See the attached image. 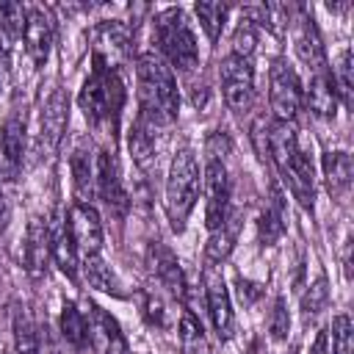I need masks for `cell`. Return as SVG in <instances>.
Returning a JSON list of instances; mask_svg holds the SVG:
<instances>
[{
  "label": "cell",
  "mask_w": 354,
  "mask_h": 354,
  "mask_svg": "<svg viewBox=\"0 0 354 354\" xmlns=\"http://www.w3.org/2000/svg\"><path fill=\"white\" fill-rule=\"evenodd\" d=\"M321 166H324V177H326L329 194L343 196L348 191V185H351V158L346 152H337L335 149V152H326L324 155Z\"/></svg>",
  "instance_id": "26"
},
{
  "label": "cell",
  "mask_w": 354,
  "mask_h": 354,
  "mask_svg": "<svg viewBox=\"0 0 354 354\" xmlns=\"http://www.w3.org/2000/svg\"><path fill=\"white\" fill-rule=\"evenodd\" d=\"M155 124H149L147 119L136 116L133 127H130V136H127V147H130V155H133V163L141 169V171H149L152 163H155Z\"/></svg>",
  "instance_id": "21"
},
{
  "label": "cell",
  "mask_w": 354,
  "mask_h": 354,
  "mask_svg": "<svg viewBox=\"0 0 354 354\" xmlns=\"http://www.w3.org/2000/svg\"><path fill=\"white\" fill-rule=\"evenodd\" d=\"M138 83V116L155 127H166L177 119L180 91L171 66L158 53H141L136 61Z\"/></svg>",
  "instance_id": "1"
},
{
  "label": "cell",
  "mask_w": 354,
  "mask_h": 354,
  "mask_svg": "<svg viewBox=\"0 0 354 354\" xmlns=\"http://www.w3.org/2000/svg\"><path fill=\"white\" fill-rule=\"evenodd\" d=\"M332 354H354V329L348 315H335L332 321Z\"/></svg>",
  "instance_id": "34"
},
{
  "label": "cell",
  "mask_w": 354,
  "mask_h": 354,
  "mask_svg": "<svg viewBox=\"0 0 354 354\" xmlns=\"http://www.w3.org/2000/svg\"><path fill=\"white\" fill-rule=\"evenodd\" d=\"M22 41H25L28 58L36 66H41L47 61V55H50V47H53V19H50V14L44 8H39V6L28 8Z\"/></svg>",
  "instance_id": "14"
},
{
  "label": "cell",
  "mask_w": 354,
  "mask_h": 354,
  "mask_svg": "<svg viewBox=\"0 0 354 354\" xmlns=\"http://www.w3.org/2000/svg\"><path fill=\"white\" fill-rule=\"evenodd\" d=\"M50 227V252H53V260L55 266L75 282L77 279V266H80V254L72 243V235L66 230V218H55Z\"/></svg>",
  "instance_id": "18"
},
{
  "label": "cell",
  "mask_w": 354,
  "mask_h": 354,
  "mask_svg": "<svg viewBox=\"0 0 354 354\" xmlns=\"http://www.w3.org/2000/svg\"><path fill=\"white\" fill-rule=\"evenodd\" d=\"M218 77H221V94L230 111L243 113L252 108L254 102V69L252 61L238 58V55H227L218 66Z\"/></svg>",
  "instance_id": "7"
},
{
  "label": "cell",
  "mask_w": 354,
  "mask_h": 354,
  "mask_svg": "<svg viewBox=\"0 0 354 354\" xmlns=\"http://www.w3.org/2000/svg\"><path fill=\"white\" fill-rule=\"evenodd\" d=\"M202 188H205V224L207 230H216L224 224L230 213V177L221 160L210 158L202 171Z\"/></svg>",
  "instance_id": "10"
},
{
  "label": "cell",
  "mask_w": 354,
  "mask_h": 354,
  "mask_svg": "<svg viewBox=\"0 0 354 354\" xmlns=\"http://www.w3.org/2000/svg\"><path fill=\"white\" fill-rule=\"evenodd\" d=\"M11 329H14V354H39V335L28 313L17 310Z\"/></svg>",
  "instance_id": "30"
},
{
  "label": "cell",
  "mask_w": 354,
  "mask_h": 354,
  "mask_svg": "<svg viewBox=\"0 0 354 354\" xmlns=\"http://www.w3.org/2000/svg\"><path fill=\"white\" fill-rule=\"evenodd\" d=\"M180 351L183 354H210L205 329L188 310L180 315Z\"/></svg>",
  "instance_id": "28"
},
{
  "label": "cell",
  "mask_w": 354,
  "mask_h": 354,
  "mask_svg": "<svg viewBox=\"0 0 354 354\" xmlns=\"http://www.w3.org/2000/svg\"><path fill=\"white\" fill-rule=\"evenodd\" d=\"M326 304H329V285H326V277H318L310 285V290L304 293L301 307H304V313H321V310H326Z\"/></svg>",
  "instance_id": "35"
},
{
  "label": "cell",
  "mask_w": 354,
  "mask_h": 354,
  "mask_svg": "<svg viewBox=\"0 0 354 354\" xmlns=\"http://www.w3.org/2000/svg\"><path fill=\"white\" fill-rule=\"evenodd\" d=\"M69 122V97L64 88H53V94L44 100L41 113H39V133H36V155L50 158L66 130Z\"/></svg>",
  "instance_id": "8"
},
{
  "label": "cell",
  "mask_w": 354,
  "mask_h": 354,
  "mask_svg": "<svg viewBox=\"0 0 354 354\" xmlns=\"http://www.w3.org/2000/svg\"><path fill=\"white\" fill-rule=\"evenodd\" d=\"M25 17H28V8L25 6H19V3H0V30L8 39H19L22 36Z\"/></svg>",
  "instance_id": "33"
},
{
  "label": "cell",
  "mask_w": 354,
  "mask_h": 354,
  "mask_svg": "<svg viewBox=\"0 0 354 354\" xmlns=\"http://www.w3.org/2000/svg\"><path fill=\"white\" fill-rule=\"evenodd\" d=\"M266 158L274 160L277 171L282 174L285 185L290 188V194L299 199V205L304 210H313V199H315V177H313V163L310 155L301 149L299 144V133L293 127V122H268V147H266Z\"/></svg>",
  "instance_id": "2"
},
{
  "label": "cell",
  "mask_w": 354,
  "mask_h": 354,
  "mask_svg": "<svg viewBox=\"0 0 354 354\" xmlns=\"http://www.w3.org/2000/svg\"><path fill=\"white\" fill-rule=\"evenodd\" d=\"M202 279H205V296H207V313H210L213 329L221 340H230L235 332V313H232L227 282H224L221 271H216V266H207Z\"/></svg>",
  "instance_id": "12"
},
{
  "label": "cell",
  "mask_w": 354,
  "mask_h": 354,
  "mask_svg": "<svg viewBox=\"0 0 354 354\" xmlns=\"http://www.w3.org/2000/svg\"><path fill=\"white\" fill-rule=\"evenodd\" d=\"M257 232H260L263 246H271L285 235V205H282V194L277 188L271 191V199L257 218Z\"/></svg>",
  "instance_id": "25"
},
{
  "label": "cell",
  "mask_w": 354,
  "mask_h": 354,
  "mask_svg": "<svg viewBox=\"0 0 354 354\" xmlns=\"http://www.w3.org/2000/svg\"><path fill=\"white\" fill-rule=\"evenodd\" d=\"M8 216H11V210H8V202H6V196L0 194V232L8 227Z\"/></svg>",
  "instance_id": "38"
},
{
  "label": "cell",
  "mask_w": 354,
  "mask_h": 354,
  "mask_svg": "<svg viewBox=\"0 0 354 354\" xmlns=\"http://www.w3.org/2000/svg\"><path fill=\"white\" fill-rule=\"evenodd\" d=\"M290 332V315H288V307H285V299H277L271 313H268V335L274 340H285Z\"/></svg>",
  "instance_id": "36"
},
{
  "label": "cell",
  "mask_w": 354,
  "mask_h": 354,
  "mask_svg": "<svg viewBox=\"0 0 354 354\" xmlns=\"http://www.w3.org/2000/svg\"><path fill=\"white\" fill-rule=\"evenodd\" d=\"M235 238H238V213L230 210L227 218H224V224L216 227V230H210V238L205 243V260H207V266L224 263L230 257L232 246H235Z\"/></svg>",
  "instance_id": "22"
},
{
  "label": "cell",
  "mask_w": 354,
  "mask_h": 354,
  "mask_svg": "<svg viewBox=\"0 0 354 354\" xmlns=\"http://www.w3.org/2000/svg\"><path fill=\"white\" fill-rule=\"evenodd\" d=\"M304 100L310 105V111L318 119H332L337 111V94L332 86V75L329 72H318L310 77V86L304 88Z\"/></svg>",
  "instance_id": "20"
},
{
  "label": "cell",
  "mask_w": 354,
  "mask_h": 354,
  "mask_svg": "<svg viewBox=\"0 0 354 354\" xmlns=\"http://www.w3.org/2000/svg\"><path fill=\"white\" fill-rule=\"evenodd\" d=\"M25 152V122L14 113L0 127V163L8 174H17Z\"/></svg>",
  "instance_id": "19"
},
{
  "label": "cell",
  "mask_w": 354,
  "mask_h": 354,
  "mask_svg": "<svg viewBox=\"0 0 354 354\" xmlns=\"http://www.w3.org/2000/svg\"><path fill=\"white\" fill-rule=\"evenodd\" d=\"M69 169H72V185H75L77 202H86L88 205V196L94 194V169H97V163L91 160V152L83 144H77L72 149Z\"/></svg>",
  "instance_id": "23"
},
{
  "label": "cell",
  "mask_w": 354,
  "mask_h": 354,
  "mask_svg": "<svg viewBox=\"0 0 354 354\" xmlns=\"http://www.w3.org/2000/svg\"><path fill=\"white\" fill-rule=\"evenodd\" d=\"M61 335L72 348H86L88 337H86V313L75 304V301H64L61 307Z\"/></svg>",
  "instance_id": "27"
},
{
  "label": "cell",
  "mask_w": 354,
  "mask_h": 354,
  "mask_svg": "<svg viewBox=\"0 0 354 354\" xmlns=\"http://www.w3.org/2000/svg\"><path fill=\"white\" fill-rule=\"evenodd\" d=\"M80 111L83 116L94 124V127H111L116 130L119 124V113H122V105H124V83L119 77V72L94 55V69L91 75L83 80V88H80Z\"/></svg>",
  "instance_id": "3"
},
{
  "label": "cell",
  "mask_w": 354,
  "mask_h": 354,
  "mask_svg": "<svg viewBox=\"0 0 354 354\" xmlns=\"http://www.w3.org/2000/svg\"><path fill=\"white\" fill-rule=\"evenodd\" d=\"M199 163H196V155L183 147L174 152L171 158V166H169V177H166V216H169V224L174 232H183L185 230V221L196 205V196H199Z\"/></svg>",
  "instance_id": "5"
},
{
  "label": "cell",
  "mask_w": 354,
  "mask_h": 354,
  "mask_svg": "<svg viewBox=\"0 0 354 354\" xmlns=\"http://www.w3.org/2000/svg\"><path fill=\"white\" fill-rule=\"evenodd\" d=\"M94 191L105 199L108 210H113L116 216H122L130 205V199L124 194V185H122V171H119V160H116L113 149H100V155H97Z\"/></svg>",
  "instance_id": "13"
},
{
  "label": "cell",
  "mask_w": 354,
  "mask_h": 354,
  "mask_svg": "<svg viewBox=\"0 0 354 354\" xmlns=\"http://www.w3.org/2000/svg\"><path fill=\"white\" fill-rule=\"evenodd\" d=\"M141 313L152 326H166V304L155 293H144L141 299Z\"/></svg>",
  "instance_id": "37"
},
{
  "label": "cell",
  "mask_w": 354,
  "mask_h": 354,
  "mask_svg": "<svg viewBox=\"0 0 354 354\" xmlns=\"http://www.w3.org/2000/svg\"><path fill=\"white\" fill-rule=\"evenodd\" d=\"M332 86H335V94H337V100L346 105V108H351V53L348 50H343L340 53V58H337V66H335V72H332Z\"/></svg>",
  "instance_id": "31"
},
{
  "label": "cell",
  "mask_w": 354,
  "mask_h": 354,
  "mask_svg": "<svg viewBox=\"0 0 354 354\" xmlns=\"http://www.w3.org/2000/svg\"><path fill=\"white\" fill-rule=\"evenodd\" d=\"M86 337L94 354H130L116 318L94 301H88V313H86Z\"/></svg>",
  "instance_id": "11"
},
{
  "label": "cell",
  "mask_w": 354,
  "mask_h": 354,
  "mask_svg": "<svg viewBox=\"0 0 354 354\" xmlns=\"http://www.w3.org/2000/svg\"><path fill=\"white\" fill-rule=\"evenodd\" d=\"M254 50H257V25L252 19H241V25L232 33V55L249 61Z\"/></svg>",
  "instance_id": "32"
},
{
  "label": "cell",
  "mask_w": 354,
  "mask_h": 354,
  "mask_svg": "<svg viewBox=\"0 0 354 354\" xmlns=\"http://www.w3.org/2000/svg\"><path fill=\"white\" fill-rule=\"evenodd\" d=\"M66 230L72 235V243L83 257H94L102 252V221H100V213L94 210V205H86V202H75L69 210H66Z\"/></svg>",
  "instance_id": "9"
},
{
  "label": "cell",
  "mask_w": 354,
  "mask_h": 354,
  "mask_svg": "<svg viewBox=\"0 0 354 354\" xmlns=\"http://www.w3.org/2000/svg\"><path fill=\"white\" fill-rule=\"evenodd\" d=\"M227 11H230V6H224V3H196L194 6V14L210 41H218L221 28L227 22Z\"/></svg>",
  "instance_id": "29"
},
{
  "label": "cell",
  "mask_w": 354,
  "mask_h": 354,
  "mask_svg": "<svg viewBox=\"0 0 354 354\" xmlns=\"http://www.w3.org/2000/svg\"><path fill=\"white\" fill-rule=\"evenodd\" d=\"M152 41L158 44V55L177 72H191L199 64L196 36L185 19V11L171 6L155 14L152 19Z\"/></svg>",
  "instance_id": "4"
},
{
  "label": "cell",
  "mask_w": 354,
  "mask_h": 354,
  "mask_svg": "<svg viewBox=\"0 0 354 354\" xmlns=\"http://www.w3.org/2000/svg\"><path fill=\"white\" fill-rule=\"evenodd\" d=\"M53 260L50 252V227L41 218H30L22 241V266L30 277H44L47 263Z\"/></svg>",
  "instance_id": "15"
},
{
  "label": "cell",
  "mask_w": 354,
  "mask_h": 354,
  "mask_svg": "<svg viewBox=\"0 0 354 354\" xmlns=\"http://www.w3.org/2000/svg\"><path fill=\"white\" fill-rule=\"evenodd\" d=\"M293 41H296V53H299V58L310 66L313 75H318V72H329V69H326V53H324V44H321V36H318V28H315L313 17L301 14V17L296 19Z\"/></svg>",
  "instance_id": "17"
},
{
  "label": "cell",
  "mask_w": 354,
  "mask_h": 354,
  "mask_svg": "<svg viewBox=\"0 0 354 354\" xmlns=\"http://www.w3.org/2000/svg\"><path fill=\"white\" fill-rule=\"evenodd\" d=\"M268 86H271L268 97H271L274 116L279 122H293L304 102V88H301V80H299L293 64L285 58H277L268 72Z\"/></svg>",
  "instance_id": "6"
},
{
  "label": "cell",
  "mask_w": 354,
  "mask_h": 354,
  "mask_svg": "<svg viewBox=\"0 0 354 354\" xmlns=\"http://www.w3.org/2000/svg\"><path fill=\"white\" fill-rule=\"evenodd\" d=\"M80 268H83V277H86V282H88L91 288H97V290H102V293H111V296H116V299L124 296L122 279L116 277V271H113L100 254L83 257V260H80Z\"/></svg>",
  "instance_id": "24"
},
{
  "label": "cell",
  "mask_w": 354,
  "mask_h": 354,
  "mask_svg": "<svg viewBox=\"0 0 354 354\" xmlns=\"http://www.w3.org/2000/svg\"><path fill=\"white\" fill-rule=\"evenodd\" d=\"M147 263L152 268V274L158 277V282L171 293V296H185V277H183V268H180V260L177 254L163 246L160 241L149 243L147 249Z\"/></svg>",
  "instance_id": "16"
}]
</instances>
